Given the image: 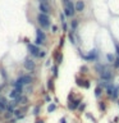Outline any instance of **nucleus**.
Listing matches in <instances>:
<instances>
[{"instance_id":"13","label":"nucleus","mask_w":119,"mask_h":123,"mask_svg":"<svg viewBox=\"0 0 119 123\" xmlns=\"http://www.w3.org/2000/svg\"><path fill=\"white\" fill-rule=\"evenodd\" d=\"M74 9H76V12H83V9H84V3L82 1V0H78L76 4H74Z\"/></svg>"},{"instance_id":"23","label":"nucleus","mask_w":119,"mask_h":123,"mask_svg":"<svg viewBox=\"0 0 119 123\" xmlns=\"http://www.w3.org/2000/svg\"><path fill=\"white\" fill-rule=\"evenodd\" d=\"M99 109L101 110L102 113H105V111H106V105H105V103H104V101H100L99 103Z\"/></svg>"},{"instance_id":"1","label":"nucleus","mask_w":119,"mask_h":123,"mask_svg":"<svg viewBox=\"0 0 119 123\" xmlns=\"http://www.w3.org/2000/svg\"><path fill=\"white\" fill-rule=\"evenodd\" d=\"M64 1V15L67 17H73L76 13L74 4L72 3V0H63Z\"/></svg>"},{"instance_id":"4","label":"nucleus","mask_w":119,"mask_h":123,"mask_svg":"<svg viewBox=\"0 0 119 123\" xmlns=\"http://www.w3.org/2000/svg\"><path fill=\"white\" fill-rule=\"evenodd\" d=\"M81 103H82V100H81L79 98H76V99L68 100V109H69V110H77Z\"/></svg>"},{"instance_id":"36","label":"nucleus","mask_w":119,"mask_h":123,"mask_svg":"<svg viewBox=\"0 0 119 123\" xmlns=\"http://www.w3.org/2000/svg\"><path fill=\"white\" fill-rule=\"evenodd\" d=\"M45 55H46L45 51H40V53H38V58H44Z\"/></svg>"},{"instance_id":"21","label":"nucleus","mask_w":119,"mask_h":123,"mask_svg":"<svg viewBox=\"0 0 119 123\" xmlns=\"http://www.w3.org/2000/svg\"><path fill=\"white\" fill-rule=\"evenodd\" d=\"M101 95H102V88L100 86H96V88H95V96H96V98H100Z\"/></svg>"},{"instance_id":"40","label":"nucleus","mask_w":119,"mask_h":123,"mask_svg":"<svg viewBox=\"0 0 119 123\" xmlns=\"http://www.w3.org/2000/svg\"><path fill=\"white\" fill-rule=\"evenodd\" d=\"M51 28H53V32H56V31H58V27L56 26H53Z\"/></svg>"},{"instance_id":"32","label":"nucleus","mask_w":119,"mask_h":123,"mask_svg":"<svg viewBox=\"0 0 119 123\" xmlns=\"http://www.w3.org/2000/svg\"><path fill=\"white\" fill-rule=\"evenodd\" d=\"M77 85H78L79 87H83V80H79V78H77Z\"/></svg>"},{"instance_id":"31","label":"nucleus","mask_w":119,"mask_h":123,"mask_svg":"<svg viewBox=\"0 0 119 123\" xmlns=\"http://www.w3.org/2000/svg\"><path fill=\"white\" fill-rule=\"evenodd\" d=\"M114 67L115 68H119V56H117V58H115V60H114Z\"/></svg>"},{"instance_id":"29","label":"nucleus","mask_w":119,"mask_h":123,"mask_svg":"<svg viewBox=\"0 0 119 123\" xmlns=\"http://www.w3.org/2000/svg\"><path fill=\"white\" fill-rule=\"evenodd\" d=\"M53 74L54 77H58V65H53Z\"/></svg>"},{"instance_id":"17","label":"nucleus","mask_w":119,"mask_h":123,"mask_svg":"<svg viewBox=\"0 0 119 123\" xmlns=\"http://www.w3.org/2000/svg\"><path fill=\"white\" fill-rule=\"evenodd\" d=\"M55 110H56V104H55V103L49 104V106H48V113H49V114H51L53 111H55Z\"/></svg>"},{"instance_id":"16","label":"nucleus","mask_w":119,"mask_h":123,"mask_svg":"<svg viewBox=\"0 0 119 123\" xmlns=\"http://www.w3.org/2000/svg\"><path fill=\"white\" fill-rule=\"evenodd\" d=\"M117 87L114 83H111V82H109V85L106 86V94H107V96H110L111 98V95H113V91H114V88Z\"/></svg>"},{"instance_id":"20","label":"nucleus","mask_w":119,"mask_h":123,"mask_svg":"<svg viewBox=\"0 0 119 123\" xmlns=\"http://www.w3.org/2000/svg\"><path fill=\"white\" fill-rule=\"evenodd\" d=\"M119 98V87H115L114 91H113V95H111V99L113 100H117Z\"/></svg>"},{"instance_id":"24","label":"nucleus","mask_w":119,"mask_h":123,"mask_svg":"<svg viewBox=\"0 0 119 123\" xmlns=\"http://www.w3.org/2000/svg\"><path fill=\"white\" fill-rule=\"evenodd\" d=\"M73 33H74V31L71 30V32H69V40H71V42L73 45H74L76 44V38H74V36H73Z\"/></svg>"},{"instance_id":"28","label":"nucleus","mask_w":119,"mask_h":123,"mask_svg":"<svg viewBox=\"0 0 119 123\" xmlns=\"http://www.w3.org/2000/svg\"><path fill=\"white\" fill-rule=\"evenodd\" d=\"M48 88H49V90H54V81L53 80L48 81Z\"/></svg>"},{"instance_id":"7","label":"nucleus","mask_w":119,"mask_h":123,"mask_svg":"<svg viewBox=\"0 0 119 123\" xmlns=\"http://www.w3.org/2000/svg\"><path fill=\"white\" fill-rule=\"evenodd\" d=\"M27 48H28V51H30L31 55L38 58V53H40V49H38V46H36L35 44H28V45H27Z\"/></svg>"},{"instance_id":"27","label":"nucleus","mask_w":119,"mask_h":123,"mask_svg":"<svg viewBox=\"0 0 119 123\" xmlns=\"http://www.w3.org/2000/svg\"><path fill=\"white\" fill-rule=\"evenodd\" d=\"M77 26H78V21L77 19H74L72 23H71V27H72V31H74L76 28H77Z\"/></svg>"},{"instance_id":"2","label":"nucleus","mask_w":119,"mask_h":123,"mask_svg":"<svg viewBox=\"0 0 119 123\" xmlns=\"http://www.w3.org/2000/svg\"><path fill=\"white\" fill-rule=\"evenodd\" d=\"M37 22H38V25H40V27L42 30H46V28H49L50 27V18H49V15H45V14H38L37 15Z\"/></svg>"},{"instance_id":"6","label":"nucleus","mask_w":119,"mask_h":123,"mask_svg":"<svg viewBox=\"0 0 119 123\" xmlns=\"http://www.w3.org/2000/svg\"><path fill=\"white\" fill-rule=\"evenodd\" d=\"M23 65H24V68L27 69V71H30V72H33L35 68H36V63H35L32 59H30V58L24 59V63H23Z\"/></svg>"},{"instance_id":"14","label":"nucleus","mask_w":119,"mask_h":123,"mask_svg":"<svg viewBox=\"0 0 119 123\" xmlns=\"http://www.w3.org/2000/svg\"><path fill=\"white\" fill-rule=\"evenodd\" d=\"M21 95H22V92H21V91H18V90H14V88L9 92V98H10L12 100H15L17 98H19Z\"/></svg>"},{"instance_id":"37","label":"nucleus","mask_w":119,"mask_h":123,"mask_svg":"<svg viewBox=\"0 0 119 123\" xmlns=\"http://www.w3.org/2000/svg\"><path fill=\"white\" fill-rule=\"evenodd\" d=\"M59 123H67V118H65V117H61L60 121H59Z\"/></svg>"},{"instance_id":"8","label":"nucleus","mask_w":119,"mask_h":123,"mask_svg":"<svg viewBox=\"0 0 119 123\" xmlns=\"http://www.w3.org/2000/svg\"><path fill=\"white\" fill-rule=\"evenodd\" d=\"M100 77H101L102 81H107V82H109V81L113 80V73H111L109 69H105L104 72L100 73Z\"/></svg>"},{"instance_id":"3","label":"nucleus","mask_w":119,"mask_h":123,"mask_svg":"<svg viewBox=\"0 0 119 123\" xmlns=\"http://www.w3.org/2000/svg\"><path fill=\"white\" fill-rule=\"evenodd\" d=\"M81 56H82L84 60H87V62H95L96 59H97V56H99V51L96 49H94V50H91L87 55H84V54L81 53Z\"/></svg>"},{"instance_id":"25","label":"nucleus","mask_w":119,"mask_h":123,"mask_svg":"<svg viewBox=\"0 0 119 123\" xmlns=\"http://www.w3.org/2000/svg\"><path fill=\"white\" fill-rule=\"evenodd\" d=\"M106 58H107V62H109V63H111V64L114 63V60H115V56L113 55V54H107V55H106Z\"/></svg>"},{"instance_id":"9","label":"nucleus","mask_w":119,"mask_h":123,"mask_svg":"<svg viewBox=\"0 0 119 123\" xmlns=\"http://www.w3.org/2000/svg\"><path fill=\"white\" fill-rule=\"evenodd\" d=\"M38 9H40V13H41V14L49 15V13H50V6H49L48 3H40Z\"/></svg>"},{"instance_id":"15","label":"nucleus","mask_w":119,"mask_h":123,"mask_svg":"<svg viewBox=\"0 0 119 123\" xmlns=\"http://www.w3.org/2000/svg\"><path fill=\"white\" fill-rule=\"evenodd\" d=\"M13 117L17 119V121H19V119H23V118H24V113H22V111L19 110V109H17V110L14 109V111H13Z\"/></svg>"},{"instance_id":"35","label":"nucleus","mask_w":119,"mask_h":123,"mask_svg":"<svg viewBox=\"0 0 119 123\" xmlns=\"http://www.w3.org/2000/svg\"><path fill=\"white\" fill-rule=\"evenodd\" d=\"M81 72H82V73H87V67H86V65L81 67Z\"/></svg>"},{"instance_id":"22","label":"nucleus","mask_w":119,"mask_h":123,"mask_svg":"<svg viewBox=\"0 0 119 123\" xmlns=\"http://www.w3.org/2000/svg\"><path fill=\"white\" fill-rule=\"evenodd\" d=\"M84 115H86V118H88L90 121H92L94 123H97V119H96V118H95L91 113H84Z\"/></svg>"},{"instance_id":"5","label":"nucleus","mask_w":119,"mask_h":123,"mask_svg":"<svg viewBox=\"0 0 119 123\" xmlns=\"http://www.w3.org/2000/svg\"><path fill=\"white\" fill-rule=\"evenodd\" d=\"M17 82L21 83L22 86H26V85H30L31 82H32V77H31L30 74H22V76L18 77Z\"/></svg>"},{"instance_id":"30","label":"nucleus","mask_w":119,"mask_h":123,"mask_svg":"<svg viewBox=\"0 0 119 123\" xmlns=\"http://www.w3.org/2000/svg\"><path fill=\"white\" fill-rule=\"evenodd\" d=\"M90 86H91V83H90V81H87V80H84V81H83V87H84V88H90Z\"/></svg>"},{"instance_id":"18","label":"nucleus","mask_w":119,"mask_h":123,"mask_svg":"<svg viewBox=\"0 0 119 123\" xmlns=\"http://www.w3.org/2000/svg\"><path fill=\"white\" fill-rule=\"evenodd\" d=\"M55 62H56V65L61 64V62H63V55L59 54V53H56L55 54Z\"/></svg>"},{"instance_id":"11","label":"nucleus","mask_w":119,"mask_h":123,"mask_svg":"<svg viewBox=\"0 0 119 123\" xmlns=\"http://www.w3.org/2000/svg\"><path fill=\"white\" fill-rule=\"evenodd\" d=\"M6 105H8V100L5 98H3V96H0V114L5 113Z\"/></svg>"},{"instance_id":"34","label":"nucleus","mask_w":119,"mask_h":123,"mask_svg":"<svg viewBox=\"0 0 119 123\" xmlns=\"http://www.w3.org/2000/svg\"><path fill=\"white\" fill-rule=\"evenodd\" d=\"M60 21H61V23H65V15H64V13L60 14Z\"/></svg>"},{"instance_id":"38","label":"nucleus","mask_w":119,"mask_h":123,"mask_svg":"<svg viewBox=\"0 0 119 123\" xmlns=\"http://www.w3.org/2000/svg\"><path fill=\"white\" fill-rule=\"evenodd\" d=\"M1 74H3V77H4V80H6V73H5V71H4V69H1Z\"/></svg>"},{"instance_id":"33","label":"nucleus","mask_w":119,"mask_h":123,"mask_svg":"<svg viewBox=\"0 0 119 123\" xmlns=\"http://www.w3.org/2000/svg\"><path fill=\"white\" fill-rule=\"evenodd\" d=\"M114 45H115V50H117V54H118V56H119V44L117 41L114 42Z\"/></svg>"},{"instance_id":"42","label":"nucleus","mask_w":119,"mask_h":123,"mask_svg":"<svg viewBox=\"0 0 119 123\" xmlns=\"http://www.w3.org/2000/svg\"><path fill=\"white\" fill-rule=\"evenodd\" d=\"M40 3H48V0H40Z\"/></svg>"},{"instance_id":"43","label":"nucleus","mask_w":119,"mask_h":123,"mask_svg":"<svg viewBox=\"0 0 119 123\" xmlns=\"http://www.w3.org/2000/svg\"><path fill=\"white\" fill-rule=\"evenodd\" d=\"M118 105H119V101H118Z\"/></svg>"},{"instance_id":"26","label":"nucleus","mask_w":119,"mask_h":123,"mask_svg":"<svg viewBox=\"0 0 119 123\" xmlns=\"http://www.w3.org/2000/svg\"><path fill=\"white\" fill-rule=\"evenodd\" d=\"M86 105H87L86 103H81V104H79V106H78V109H77V110L82 113V111H84V109H86Z\"/></svg>"},{"instance_id":"19","label":"nucleus","mask_w":119,"mask_h":123,"mask_svg":"<svg viewBox=\"0 0 119 123\" xmlns=\"http://www.w3.org/2000/svg\"><path fill=\"white\" fill-rule=\"evenodd\" d=\"M33 115H36V117H38V115H40V113H41V105H36L33 108Z\"/></svg>"},{"instance_id":"10","label":"nucleus","mask_w":119,"mask_h":123,"mask_svg":"<svg viewBox=\"0 0 119 123\" xmlns=\"http://www.w3.org/2000/svg\"><path fill=\"white\" fill-rule=\"evenodd\" d=\"M36 38H37L38 41H41L42 44H45V41H46V35H45V32H44L41 28H37V30H36Z\"/></svg>"},{"instance_id":"41","label":"nucleus","mask_w":119,"mask_h":123,"mask_svg":"<svg viewBox=\"0 0 119 123\" xmlns=\"http://www.w3.org/2000/svg\"><path fill=\"white\" fill-rule=\"evenodd\" d=\"M59 45H60V46H63V45H64V38H60V42H59Z\"/></svg>"},{"instance_id":"44","label":"nucleus","mask_w":119,"mask_h":123,"mask_svg":"<svg viewBox=\"0 0 119 123\" xmlns=\"http://www.w3.org/2000/svg\"><path fill=\"white\" fill-rule=\"evenodd\" d=\"M110 123H113V122H110Z\"/></svg>"},{"instance_id":"12","label":"nucleus","mask_w":119,"mask_h":123,"mask_svg":"<svg viewBox=\"0 0 119 123\" xmlns=\"http://www.w3.org/2000/svg\"><path fill=\"white\" fill-rule=\"evenodd\" d=\"M15 103H17V105H18V104H21V105H26V104L28 103V98L24 96V95H21L19 98L15 99Z\"/></svg>"},{"instance_id":"39","label":"nucleus","mask_w":119,"mask_h":123,"mask_svg":"<svg viewBox=\"0 0 119 123\" xmlns=\"http://www.w3.org/2000/svg\"><path fill=\"white\" fill-rule=\"evenodd\" d=\"M35 123H45V121L44 119H36V122Z\"/></svg>"}]
</instances>
